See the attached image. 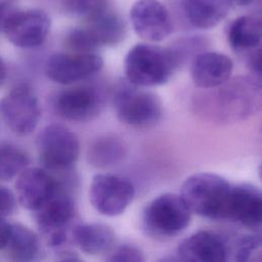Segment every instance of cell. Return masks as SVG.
Masks as SVG:
<instances>
[{
	"mask_svg": "<svg viewBox=\"0 0 262 262\" xmlns=\"http://www.w3.org/2000/svg\"><path fill=\"white\" fill-rule=\"evenodd\" d=\"M194 113L215 124H232L262 111V80L253 75L229 78L223 84L202 89L193 97Z\"/></svg>",
	"mask_w": 262,
	"mask_h": 262,
	"instance_id": "obj_1",
	"label": "cell"
},
{
	"mask_svg": "<svg viewBox=\"0 0 262 262\" xmlns=\"http://www.w3.org/2000/svg\"><path fill=\"white\" fill-rule=\"evenodd\" d=\"M231 188L222 176L200 172L184 180L179 194L191 213L212 220H225Z\"/></svg>",
	"mask_w": 262,
	"mask_h": 262,
	"instance_id": "obj_2",
	"label": "cell"
},
{
	"mask_svg": "<svg viewBox=\"0 0 262 262\" xmlns=\"http://www.w3.org/2000/svg\"><path fill=\"white\" fill-rule=\"evenodd\" d=\"M177 68V60L170 48L148 43L134 45L124 59V70L128 82L139 87L166 84Z\"/></svg>",
	"mask_w": 262,
	"mask_h": 262,
	"instance_id": "obj_3",
	"label": "cell"
},
{
	"mask_svg": "<svg viewBox=\"0 0 262 262\" xmlns=\"http://www.w3.org/2000/svg\"><path fill=\"white\" fill-rule=\"evenodd\" d=\"M191 214L180 194L166 192L145 206L141 215V224L144 231L152 237L171 238L188 227Z\"/></svg>",
	"mask_w": 262,
	"mask_h": 262,
	"instance_id": "obj_4",
	"label": "cell"
},
{
	"mask_svg": "<svg viewBox=\"0 0 262 262\" xmlns=\"http://www.w3.org/2000/svg\"><path fill=\"white\" fill-rule=\"evenodd\" d=\"M114 108L122 123L138 129L152 127L161 120L163 114V105L157 94L130 82L117 89Z\"/></svg>",
	"mask_w": 262,
	"mask_h": 262,
	"instance_id": "obj_5",
	"label": "cell"
},
{
	"mask_svg": "<svg viewBox=\"0 0 262 262\" xmlns=\"http://www.w3.org/2000/svg\"><path fill=\"white\" fill-rule=\"evenodd\" d=\"M0 114L12 132L28 135L37 127L41 108L31 87L20 84L12 88L0 100Z\"/></svg>",
	"mask_w": 262,
	"mask_h": 262,
	"instance_id": "obj_6",
	"label": "cell"
},
{
	"mask_svg": "<svg viewBox=\"0 0 262 262\" xmlns=\"http://www.w3.org/2000/svg\"><path fill=\"white\" fill-rule=\"evenodd\" d=\"M135 188L130 180L115 174H96L91 181L89 199L101 215H121L132 203Z\"/></svg>",
	"mask_w": 262,
	"mask_h": 262,
	"instance_id": "obj_7",
	"label": "cell"
},
{
	"mask_svg": "<svg viewBox=\"0 0 262 262\" xmlns=\"http://www.w3.org/2000/svg\"><path fill=\"white\" fill-rule=\"evenodd\" d=\"M37 149L42 163L50 169L72 166L78 159L80 144L77 136L60 125H49L37 136Z\"/></svg>",
	"mask_w": 262,
	"mask_h": 262,
	"instance_id": "obj_8",
	"label": "cell"
},
{
	"mask_svg": "<svg viewBox=\"0 0 262 262\" xmlns=\"http://www.w3.org/2000/svg\"><path fill=\"white\" fill-rule=\"evenodd\" d=\"M103 59L95 52L54 53L46 61V76L59 84H72L95 75Z\"/></svg>",
	"mask_w": 262,
	"mask_h": 262,
	"instance_id": "obj_9",
	"label": "cell"
},
{
	"mask_svg": "<svg viewBox=\"0 0 262 262\" xmlns=\"http://www.w3.org/2000/svg\"><path fill=\"white\" fill-rule=\"evenodd\" d=\"M37 223L47 243L59 248L67 242V227L75 214L74 201L58 191L37 211Z\"/></svg>",
	"mask_w": 262,
	"mask_h": 262,
	"instance_id": "obj_10",
	"label": "cell"
},
{
	"mask_svg": "<svg viewBox=\"0 0 262 262\" xmlns=\"http://www.w3.org/2000/svg\"><path fill=\"white\" fill-rule=\"evenodd\" d=\"M130 20L135 33L149 42L166 39L173 29L168 9L158 0H137L131 7Z\"/></svg>",
	"mask_w": 262,
	"mask_h": 262,
	"instance_id": "obj_11",
	"label": "cell"
},
{
	"mask_svg": "<svg viewBox=\"0 0 262 262\" xmlns=\"http://www.w3.org/2000/svg\"><path fill=\"white\" fill-rule=\"evenodd\" d=\"M50 30V18L42 9L17 10L9 19L4 34L15 46L33 48L41 45Z\"/></svg>",
	"mask_w": 262,
	"mask_h": 262,
	"instance_id": "obj_12",
	"label": "cell"
},
{
	"mask_svg": "<svg viewBox=\"0 0 262 262\" xmlns=\"http://www.w3.org/2000/svg\"><path fill=\"white\" fill-rule=\"evenodd\" d=\"M225 220L262 232V190L251 184L232 185Z\"/></svg>",
	"mask_w": 262,
	"mask_h": 262,
	"instance_id": "obj_13",
	"label": "cell"
},
{
	"mask_svg": "<svg viewBox=\"0 0 262 262\" xmlns=\"http://www.w3.org/2000/svg\"><path fill=\"white\" fill-rule=\"evenodd\" d=\"M230 256V245L224 236L200 230L184 238L177 248V257L190 262H224Z\"/></svg>",
	"mask_w": 262,
	"mask_h": 262,
	"instance_id": "obj_14",
	"label": "cell"
},
{
	"mask_svg": "<svg viewBox=\"0 0 262 262\" xmlns=\"http://www.w3.org/2000/svg\"><path fill=\"white\" fill-rule=\"evenodd\" d=\"M102 106L101 93L92 86H77L60 92L55 108L64 119L83 122L97 116Z\"/></svg>",
	"mask_w": 262,
	"mask_h": 262,
	"instance_id": "obj_15",
	"label": "cell"
},
{
	"mask_svg": "<svg viewBox=\"0 0 262 262\" xmlns=\"http://www.w3.org/2000/svg\"><path fill=\"white\" fill-rule=\"evenodd\" d=\"M15 187L19 204L32 211L40 209L58 191L55 180L40 168H25L18 174Z\"/></svg>",
	"mask_w": 262,
	"mask_h": 262,
	"instance_id": "obj_16",
	"label": "cell"
},
{
	"mask_svg": "<svg viewBox=\"0 0 262 262\" xmlns=\"http://www.w3.org/2000/svg\"><path fill=\"white\" fill-rule=\"evenodd\" d=\"M233 63L229 56L216 51H202L190 66V78L200 89H211L226 82L232 74Z\"/></svg>",
	"mask_w": 262,
	"mask_h": 262,
	"instance_id": "obj_17",
	"label": "cell"
},
{
	"mask_svg": "<svg viewBox=\"0 0 262 262\" xmlns=\"http://www.w3.org/2000/svg\"><path fill=\"white\" fill-rule=\"evenodd\" d=\"M73 239L82 252L98 255L107 253L114 248L116 234L106 224L86 223L74 227Z\"/></svg>",
	"mask_w": 262,
	"mask_h": 262,
	"instance_id": "obj_18",
	"label": "cell"
},
{
	"mask_svg": "<svg viewBox=\"0 0 262 262\" xmlns=\"http://www.w3.org/2000/svg\"><path fill=\"white\" fill-rule=\"evenodd\" d=\"M233 0H182L188 21L199 29L217 26L228 13Z\"/></svg>",
	"mask_w": 262,
	"mask_h": 262,
	"instance_id": "obj_19",
	"label": "cell"
},
{
	"mask_svg": "<svg viewBox=\"0 0 262 262\" xmlns=\"http://www.w3.org/2000/svg\"><path fill=\"white\" fill-rule=\"evenodd\" d=\"M227 39L235 51L255 49L262 41V24L257 15H242L228 27Z\"/></svg>",
	"mask_w": 262,
	"mask_h": 262,
	"instance_id": "obj_20",
	"label": "cell"
},
{
	"mask_svg": "<svg viewBox=\"0 0 262 262\" xmlns=\"http://www.w3.org/2000/svg\"><path fill=\"white\" fill-rule=\"evenodd\" d=\"M87 21V28L100 47L115 46L121 43L126 36L124 20L118 14L107 9L91 16Z\"/></svg>",
	"mask_w": 262,
	"mask_h": 262,
	"instance_id": "obj_21",
	"label": "cell"
},
{
	"mask_svg": "<svg viewBox=\"0 0 262 262\" xmlns=\"http://www.w3.org/2000/svg\"><path fill=\"white\" fill-rule=\"evenodd\" d=\"M4 250L9 259L14 261H30L39 252V238L27 226L11 224L10 233Z\"/></svg>",
	"mask_w": 262,
	"mask_h": 262,
	"instance_id": "obj_22",
	"label": "cell"
},
{
	"mask_svg": "<svg viewBox=\"0 0 262 262\" xmlns=\"http://www.w3.org/2000/svg\"><path fill=\"white\" fill-rule=\"evenodd\" d=\"M126 155L124 142L115 135H103L95 139L88 148V160L97 168L119 164Z\"/></svg>",
	"mask_w": 262,
	"mask_h": 262,
	"instance_id": "obj_23",
	"label": "cell"
},
{
	"mask_svg": "<svg viewBox=\"0 0 262 262\" xmlns=\"http://www.w3.org/2000/svg\"><path fill=\"white\" fill-rule=\"evenodd\" d=\"M28 155L17 145L0 141V179L8 180L18 175L28 165Z\"/></svg>",
	"mask_w": 262,
	"mask_h": 262,
	"instance_id": "obj_24",
	"label": "cell"
},
{
	"mask_svg": "<svg viewBox=\"0 0 262 262\" xmlns=\"http://www.w3.org/2000/svg\"><path fill=\"white\" fill-rule=\"evenodd\" d=\"M230 245V255L234 254V260L248 261L253 254L262 248V232H248L239 235Z\"/></svg>",
	"mask_w": 262,
	"mask_h": 262,
	"instance_id": "obj_25",
	"label": "cell"
},
{
	"mask_svg": "<svg viewBox=\"0 0 262 262\" xmlns=\"http://www.w3.org/2000/svg\"><path fill=\"white\" fill-rule=\"evenodd\" d=\"M66 46L74 52H95L100 46L87 27L74 28L66 36Z\"/></svg>",
	"mask_w": 262,
	"mask_h": 262,
	"instance_id": "obj_26",
	"label": "cell"
},
{
	"mask_svg": "<svg viewBox=\"0 0 262 262\" xmlns=\"http://www.w3.org/2000/svg\"><path fill=\"white\" fill-rule=\"evenodd\" d=\"M107 260L112 262H141L144 260V253L134 245L122 244L110 251Z\"/></svg>",
	"mask_w": 262,
	"mask_h": 262,
	"instance_id": "obj_27",
	"label": "cell"
},
{
	"mask_svg": "<svg viewBox=\"0 0 262 262\" xmlns=\"http://www.w3.org/2000/svg\"><path fill=\"white\" fill-rule=\"evenodd\" d=\"M71 9L86 19L106 9V0H71Z\"/></svg>",
	"mask_w": 262,
	"mask_h": 262,
	"instance_id": "obj_28",
	"label": "cell"
},
{
	"mask_svg": "<svg viewBox=\"0 0 262 262\" xmlns=\"http://www.w3.org/2000/svg\"><path fill=\"white\" fill-rule=\"evenodd\" d=\"M15 207L16 201L13 192L4 186H0V217L11 215Z\"/></svg>",
	"mask_w": 262,
	"mask_h": 262,
	"instance_id": "obj_29",
	"label": "cell"
},
{
	"mask_svg": "<svg viewBox=\"0 0 262 262\" xmlns=\"http://www.w3.org/2000/svg\"><path fill=\"white\" fill-rule=\"evenodd\" d=\"M17 10V6L11 0L0 1V33L4 32L9 19Z\"/></svg>",
	"mask_w": 262,
	"mask_h": 262,
	"instance_id": "obj_30",
	"label": "cell"
},
{
	"mask_svg": "<svg viewBox=\"0 0 262 262\" xmlns=\"http://www.w3.org/2000/svg\"><path fill=\"white\" fill-rule=\"evenodd\" d=\"M248 68L251 75L262 80V45H259L251 53L248 59Z\"/></svg>",
	"mask_w": 262,
	"mask_h": 262,
	"instance_id": "obj_31",
	"label": "cell"
},
{
	"mask_svg": "<svg viewBox=\"0 0 262 262\" xmlns=\"http://www.w3.org/2000/svg\"><path fill=\"white\" fill-rule=\"evenodd\" d=\"M11 224H9L4 217H0V249H4L9 233H10Z\"/></svg>",
	"mask_w": 262,
	"mask_h": 262,
	"instance_id": "obj_32",
	"label": "cell"
},
{
	"mask_svg": "<svg viewBox=\"0 0 262 262\" xmlns=\"http://www.w3.org/2000/svg\"><path fill=\"white\" fill-rule=\"evenodd\" d=\"M5 78H6V67L2 58L0 57V85L4 82Z\"/></svg>",
	"mask_w": 262,
	"mask_h": 262,
	"instance_id": "obj_33",
	"label": "cell"
},
{
	"mask_svg": "<svg viewBox=\"0 0 262 262\" xmlns=\"http://www.w3.org/2000/svg\"><path fill=\"white\" fill-rule=\"evenodd\" d=\"M250 260H252V261H262V251L258 250V252H255Z\"/></svg>",
	"mask_w": 262,
	"mask_h": 262,
	"instance_id": "obj_34",
	"label": "cell"
},
{
	"mask_svg": "<svg viewBox=\"0 0 262 262\" xmlns=\"http://www.w3.org/2000/svg\"><path fill=\"white\" fill-rule=\"evenodd\" d=\"M259 176H260V179L262 181V163H261V165L259 167Z\"/></svg>",
	"mask_w": 262,
	"mask_h": 262,
	"instance_id": "obj_35",
	"label": "cell"
},
{
	"mask_svg": "<svg viewBox=\"0 0 262 262\" xmlns=\"http://www.w3.org/2000/svg\"><path fill=\"white\" fill-rule=\"evenodd\" d=\"M257 16H258V18L260 19V21H261V24H262V9H261V11L257 14Z\"/></svg>",
	"mask_w": 262,
	"mask_h": 262,
	"instance_id": "obj_36",
	"label": "cell"
}]
</instances>
